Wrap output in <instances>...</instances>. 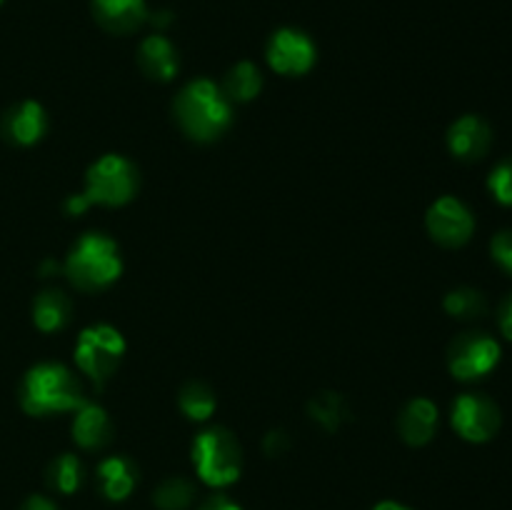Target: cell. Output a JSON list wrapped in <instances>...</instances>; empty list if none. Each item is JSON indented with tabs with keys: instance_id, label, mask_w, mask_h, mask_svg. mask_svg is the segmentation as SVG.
<instances>
[{
	"instance_id": "6da1fadb",
	"label": "cell",
	"mask_w": 512,
	"mask_h": 510,
	"mask_svg": "<svg viewBox=\"0 0 512 510\" xmlns=\"http://www.w3.org/2000/svg\"><path fill=\"white\" fill-rule=\"evenodd\" d=\"M175 115L180 128L200 143L220 138L233 120L228 95L210 80H193L185 85L175 100Z\"/></svg>"
},
{
	"instance_id": "7a4b0ae2",
	"label": "cell",
	"mask_w": 512,
	"mask_h": 510,
	"mask_svg": "<svg viewBox=\"0 0 512 510\" xmlns=\"http://www.w3.org/2000/svg\"><path fill=\"white\" fill-rule=\"evenodd\" d=\"M85 403L80 383L65 365L40 363L25 373L20 385V405L28 415H53L78 410Z\"/></svg>"
},
{
	"instance_id": "3957f363",
	"label": "cell",
	"mask_w": 512,
	"mask_h": 510,
	"mask_svg": "<svg viewBox=\"0 0 512 510\" xmlns=\"http://www.w3.org/2000/svg\"><path fill=\"white\" fill-rule=\"evenodd\" d=\"M123 260L115 240L103 233H85L65 260V275L80 290H103L120 278Z\"/></svg>"
},
{
	"instance_id": "277c9868",
	"label": "cell",
	"mask_w": 512,
	"mask_h": 510,
	"mask_svg": "<svg viewBox=\"0 0 512 510\" xmlns=\"http://www.w3.org/2000/svg\"><path fill=\"white\" fill-rule=\"evenodd\" d=\"M193 465L200 480L213 488H225L235 483L243 470V453L238 440L225 428H210L195 438Z\"/></svg>"
},
{
	"instance_id": "5b68a950",
	"label": "cell",
	"mask_w": 512,
	"mask_h": 510,
	"mask_svg": "<svg viewBox=\"0 0 512 510\" xmlns=\"http://www.w3.org/2000/svg\"><path fill=\"white\" fill-rule=\"evenodd\" d=\"M125 355V340L113 325H90L80 333L75 345V360L78 368L93 380L95 385H103L110 375L118 370L120 360Z\"/></svg>"
},
{
	"instance_id": "8992f818",
	"label": "cell",
	"mask_w": 512,
	"mask_h": 510,
	"mask_svg": "<svg viewBox=\"0 0 512 510\" xmlns=\"http://www.w3.org/2000/svg\"><path fill=\"white\" fill-rule=\"evenodd\" d=\"M138 190V170L123 155H103L90 165L85 178V198L90 205H123Z\"/></svg>"
},
{
	"instance_id": "52a82bcc",
	"label": "cell",
	"mask_w": 512,
	"mask_h": 510,
	"mask_svg": "<svg viewBox=\"0 0 512 510\" xmlns=\"http://www.w3.org/2000/svg\"><path fill=\"white\" fill-rule=\"evenodd\" d=\"M500 363L498 340L488 333H463L450 343L448 368L458 380H480Z\"/></svg>"
},
{
	"instance_id": "ba28073f",
	"label": "cell",
	"mask_w": 512,
	"mask_h": 510,
	"mask_svg": "<svg viewBox=\"0 0 512 510\" xmlns=\"http://www.w3.org/2000/svg\"><path fill=\"white\" fill-rule=\"evenodd\" d=\"M500 408L480 393H465L453 405V428L470 443H485L500 430Z\"/></svg>"
},
{
	"instance_id": "9c48e42d",
	"label": "cell",
	"mask_w": 512,
	"mask_h": 510,
	"mask_svg": "<svg viewBox=\"0 0 512 510\" xmlns=\"http://www.w3.org/2000/svg\"><path fill=\"white\" fill-rule=\"evenodd\" d=\"M428 230L440 245L445 248H460L470 240L475 230L473 213L468 210V205L460 203L453 195H445V198L435 200L428 210Z\"/></svg>"
},
{
	"instance_id": "30bf717a",
	"label": "cell",
	"mask_w": 512,
	"mask_h": 510,
	"mask_svg": "<svg viewBox=\"0 0 512 510\" xmlns=\"http://www.w3.org/2000/svg\"><path fill=\"white\" fill-rule=\"evenodd\" d=\"M270 68L283 75H303L315 63V45L305 33L283 28L268 43Z\"/></svg>"
},
{
	"instance_id": "8fae6325",
	"label": "cell",
	"mask_w": 512,
	"mask_h": 510,
	"mask_svg": "<svg viewBox=\"0 0 512 510\" xmlns=\"http://www.w3.org/2000/svg\"><path fill=\"white\" fill-rule=\"evenodd\" d=\"M493 130L480 115H463L448 130V148L460 160H480L490 150Z\"/></svg>"
},
{
	"instance_id": "7c38bea8",
	"label": "cell",
	"mask_w": 512,
	"mask_h": 510,
	"mask_svg": "<svg viewBox=\"0 0 512 510\" xmlns=\"http://www.w3.org/2000/svg\"><path fill=\"white\" fill-rule=\"evenodd\" d=\"M48 130V115L35 100H23L3 118V135L13 145H35Z\"/></svg>"
},
{
	"instance_id": "4fadbf2b",
	"label": "cell",
	"mask_w": 512,
	"mask_h": 510,
	"mask_svg": "<svg viewBox=\"0 0 512 510\" xmlns=\"http://www.w3.org/2000/svg\"><path fill=\"white\" fill-rule=\"evenodd\" d=\"M93 13L110 33H133L148 18L145 0H93Z\"/></svg>"
},
{
	"instance_id": "5bb4252c",
	"label": "cell",
	"mask_w": 512,
	"mask_h": 510,
	"mask_svg": "<svg viewBox=\"0 0 512 510\" xmlns=\"http://www.w3.org/2000/svg\"><path fill=\"white\" fill-rule=\"evenodd\" d=\"M73 438L80 448L98 450L110 443L113 438V423H110L108 413L100 405L83 403L75 410L73 420Z\"/></svg>"
},
{
	"instance_id": "9a60e30c",
	"label": "cell",
	"mask_w": 512,
	"mask_h": 510,
	"mask_svg": "<svg viewBox=\"0 0 512 510\" xmlns=\"http://www.w3.org/2000/svg\"><path fill=\"white\" fill-rule=\"evenodd\" d=\"M438 428V408L433 400L415 398L405 405V410L398 418V430L405 443L425 445L435 435Z\"/></svg>"
},
{
	"instance_id": "2e32d148",
	"label": "cell",
	"mask_w": 512,
	"mask_h": 510,
	"mask_svg": "<svg viewBox=\"0 0 512 510\" xmlns=\"http://www.w3.org/2000/svg\"><path fill=\"white\" fill-rule=\"evenodd\" d=\"M138 63L143 73L155 80H170L178 73V53H175L173 43L163 35H150V38L143 40Z\"/></svg>"
},
{
	"instance_id": "e0dca14e",
	"label": "cell",
	"mask_w": 512,
	"mask_h": 510,
	"mask_svg": "<svg viewBox=\"0 0 512 510\" xmlns=\"http://www.w3.org/2000/svg\"><path fill=\"white\" fill-rule=\"evenodd\" d=\"M100 490L108 500H125L135 488V465L123 455L103 460L98 468Z\"/></svg>"
},
{
	"instance_id": "ac0fdd59",
	"label": "cell",
	"mask_w": 512,
	"mask_h": 510,
	"mask_svg": "<svg viewBox=\"0 0 512 510\" xmlns=\"http://www.w3.org/2000/svg\"><path fill=\"white\" fill-rule=\"evenodd\" d=\"M33 320L43 333L63 330L70 320V300L60 290H45L33 303Z\"/></svg>"
},
{
	"instance_id": "d6986e66",
	"label": "cell",
	"mask_w": 512,
	"mask_h": 510,
	"mask_svg": "<svg viewBox=\"0 0 512 510\" xmlns=\"http://www.w3.org/2000/svg\"><path fill=\"white\" fill-rule=\"evenodd\" d=\"M263 88V75L255 68L253 63H238L228 73V80H225V95L230 100H238V103H245V100H253L255 95Z\"/></svg>"
},
{
	"instance_id": "ffe728a7",
	"label": "cell",
	"mask_w": 512,
	"mask_h": 510,
	"mask_svg": "<svg viewBox=\"0 0 512 510\" xmlns=\"http://www.w3.org/2000/svg\"><path fill=\"white\" fill-rule=\"evenodd\" d=\"M83 478V465H80V460L70 453H63L58 460H53V465H50V485L63 495L75 493V490L83 485Z\"/></svg>"
},
{
	"instance_id": "44dd1931",
	"label": "cell",
	"mask_w": 512,
	"mask_h": 510,
	"mask_svg": "<svg viewBox=\"0 0 512 510\" xmlns=\"http://www.w3.org/2000/svg\"><path fill=\"white\" fill-rule=\"evenodd\" d=\"M488 303H485V295L475 288H458L450 290L445 295V310H448L453 318L460 320H473L480 318L485 313Z\"/></svg>"
},
{
	"instance_id": "7402d4cb",
	"label": "cell",
	"mask_w": 512,
	"mask_h": 510,
	"mask_svg": "<svg viewBox=\"0 0 512 510\" xmlns=\"http://www.w3.org/2000/svg\"><path fill=\"white\" fill-rule=\"evenodd\" d=\"M180 410L190 420H208L215 410L213 390L203 383H188L180 390Z\"/></svg>"
},
{
	"instance_id": "603a6c76",
	"label": "cell",
	"mask_w": 512,
	"mask_h": 510,
	"mask_svg": "<svg viewBox=\"0 0 512 510\" xmlns=\"http://www.w3.org/2000/svg\"><path fill=\"white\" fill-rule=\"evenodd\" d=\"M195 488L183 478H170L155 490L153 500L160 510H185L193 503Z\"/></svg>"
},
{
	"instance_id": "cb8c5ba5",
	"label": "cell",
	"mask_w": 512,
	"mask_h": 510,
	"mask_svg": "<svg viewBox=\"0 0 512 510\" xmlns=\"http://www.w3.org/2000/svg\"><path fill=\"white\" fill-rule=\"evenodd\" d=\"M310 410H313V418L330 430L338 428L340 420L345 418L343 398L333 393H323L320 398H315L313 403H310Z\"/></svg>"
},
{
	"instance_id": "d4e9b609",
	"label": "cell",
	"mask_w": 512,
	"mask_h": 510,
	"mask_svg": "<svg viewBox=\"0 0 512 510\" xmlns=\"http://www.w3.org/2000/svg\"><path fill=\"white\" fill-rule=\"evenodd\" d=\"M488 188L493 198L503 205H512V158L500 160L488 178Z\"/></svg>"
},
{
	"instance_id": "484cf974",
	"label": "cell",
	"mask_w": 512,
	"mask_h": 510,
	"mask_svg": "<svg viewBox=\"0 0 512 510\" xmlns=\"http://www.w3.org/2000/svg\"><path fill=\"white\" fill-rule=\"evenodd\" d=\"M490 253H493L495 263L512 275V230H500L490 243Z\"/></svg>"
},
{
	"instance_id": "4316f807",
	"label": "cell",
	"mask_w": 512,
	"mask_h": 510,
	"mask_svg": "<svg viewBox=\"0 0 512 510\" xmlns=\"http://www.w3.org/2000/svg\"><path fill=\"white\" fill-rule=\"evenodd\" d=\"M500 330H503L505 338L512 340V295L500 308Z\"/></svg>"
},
{
	"instance_id": "83f0119b",
	"label": "cell",
	"mask_w": 512,
	"mask_h": 510,
	"mask_svg": "<svg viewBox=\"0 0 512 510\" xmlns=\"http://www.w3.org/2000/svg\"><path fill=\"white\" fill-rule=\"evenodd\" d=\"M200 510H243V508H240L238 503H233L230 498H225V495H215V498H210Z\"/></svg>"
},
{
	"instance_id": "f1b7e54d",
	"label": "cell",
	"mask_w": 512,
	"mask_h": 510,
	"mask_svg": "<svg viewBox=\"0 0 512 510\" xmlns=\"http://www.w3.org/2000/svg\"><path fill=\"white\" fill-rule=\"evenodd\" d=\"M20 510H58V508H55L53 500L43 498V495H30Z\"/></svg>"
},
{
	"instance_id": "f546056e",
	"label": "cell",
	"mask_w": 512,
	"mask_h": 510,
	"mask_svg": "<svg viewBox=\"0 0 512 510\" xmlns=\"http://www.w3.org/2000/svg\"><path fill=\"white\" fill-rule=\"evenodd\" d=\"M65 208H68L70 215H80V213H85V210L90 208V200L85 198V193L70 195L68 203H65Z\"/></svg>"
},
{
	"instance_id": "4dcf8cb0",
	"label": "cell",
	"mask_w": 512,
	"mask_h": 510,
	"mask_svg": "<svg viewBox=\"0 0 512 510\" xmlns=\"http://www.w3.org/2000/svg\"><path fill=\"white\" fill-rule=\"evenodd\" d=\"M265 448H268V453H280V450L288 448V440H285V433H270L268 440H265Z\"/></svg>"
},
{
	"instance_id": "1f68e13d",
	"label": "cell",
	"mask_w": 512,
	"mask_h": 510,
	"mask_svg": "<svg viewBox=\"0 0 512 510\" xmlns=\"http://www.w3.org/2000/svg\"><path fill=\"white\" fill-rule=\"evenodd\" d=\"M373 510H413V508H408V505L403 503H395V500H383V503L375 505Z\"/></svg>"
},
{
	"instance_id": "d6a6232c",
	"label": "cell",
	"mask_w": 512,
	"mask_h": 510,
	"mask_svg": "<svg viewBox=\"0 0 512 510\" xmlns=\"http://www.w3.org/2000/svg\"><path fill=\"white\" fill-rule=\"evenodd\" d=\"M0 3H3V0H0Z\"/></svg>"
}]
</instances>
